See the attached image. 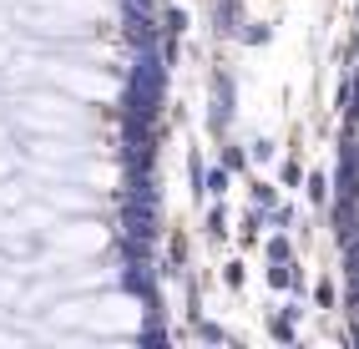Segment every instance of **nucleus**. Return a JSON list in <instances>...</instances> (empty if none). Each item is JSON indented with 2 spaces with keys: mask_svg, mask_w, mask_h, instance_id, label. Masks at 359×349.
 I'll list each match as a JSON object with an SVG mask.
<instances>
[{
  "mask_svg": "<svg viewBox=\"0 0 359 349\" xmlns=\"http://www.w3.org/2000/svg\"><path fill=\"white\" fill-rule=\"evenodd\" d=\"M102 243H107L102 223H61V228L51 233V248L61 253V259H81V253H102Z\"/></svg>",
  "mask_w": 359,
  "mask_h": 349,
  "instance_id": "obj_5",
  "label": "nucleus"
},
{
  "mask_svg": "<svg viewBox=\"0 0 359 349\" xmlns=\"http://www.w3.org/2000/svg\"><path fill=\"white\" fill-rule=\"evenodd\" d=\"M20 122L36 127V132H86L91 116L76 111V102H66V97H31L26 111H20Z\"/></svg>",
  "mask_w": 359,
  "mask_h": 349,
  "instance_id": "obj_3",
  "label": "nucleus"
},
{
  "mask_svg": "<svg viewBox=\"0 0 359 349\" xmlns=\"http://www.w3.org/2000/svg\"><path fill=\"white\" fill-rule=\"evenodd\" d=\"M51 81H56L61 91L91 97V102H111V97H116V81L102 76V71H86V66H51Z\"/></svg>",
  "mask_w": 359,
  "mask_h": 349,
  "instance_id": "obj_4",
  "label": "nucleus"
},
{
  "mask_svg": "<svg viewBox=\"0 0 359 349\" xmlns=\"http://www.w3.org/2000/svg\"><path fill=\"white\" fill-rule=\"evenodd\" d=\"M0 61H6V46H0Z\"/></svg>",
  "mask_w": 359,
  "mask_h": 349,
  "instance_id": "obj_6",
  "label": "nucleus"
},
{
  "mask_svg": "<svg viewBox=\"0 0 359 349\" xmlns=\"http://www.w3.org/2000/svg\"><path fill=\"white\" fill-rule=\"evenodd\" d=\"M0 31H6V15H0Z\"/></svg>",
  "mask_w": 359,
  "mask_h": 349,
  "instance_id": "obj_7",
  "label": "nucleus"
},
{
  "mask_svg": "<svg viewBox=\"0 0 359 349\" xmlns=\"http://www.w3.org/2000/svg\"><path fill=\"white\" fill-rule=\"evenodd\" d=\"M26 20L36 31H61L76 36L91 20H102V0H26Z\"/></svg>",
  "mask_w": 359,
  "mask_h": 349,
  "instance_id": "obj_1",
  "label": "nucleus"
},
{
  "mask_svg": "<svg viewBox=\"0 0 359 349\" xmlns=\"http://www.w3.org/2000/svg\"><path fill=\"white\" fill-rule=\"evenodd\" d=\"M86 324V329H137L142 309L132 299H86V304H66V314H56V324Z\"/></svg>",
  "mask_w": 359,
  "mask_h": 349,
  "instance_id": "obj_2",
  "label": "nucleus"
}]
</instances>
